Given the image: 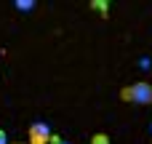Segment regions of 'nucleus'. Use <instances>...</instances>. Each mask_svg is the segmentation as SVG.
Segmentation results:
<instances>
[{"instance_id": "obj_5", "label": "nucleus", "mask_w": 152, "mask_h": 144, "mask_svg": "<svg viewBox=\"0 0 152 144\" xmlns=\"http://www.w3.org/2000/svg\"><path fill=\"white\" fill-rule=\"evenodd\" d=\"M91 144H112V142H110L107 134H94V136H91Z\"/></svg>"}, {"instance_id": "obj_10", "label": "nucleus", "mask_w": 152, "mask_h": 144, "mask_svg": "<svg viewBox=\"0 0 152 144\" xmlns=\"http://www.w3.org/2000/svg\"><path fill=\"white\" fill-rule=\"evenodd\" d=\"M150 134H152V123H150Z\"/></svg>"}, {"instance_id": "obj_6", "label": "nucleus", "mask_w": 152, "mask_h": 144, "mask_svg": "<svg viewBox=\"0 0 152 144\" xmlns=\"http://www.w3.org/2000/svg\"><path fill=\"white\" fill-rule=\"evenodd\" d=\"M139 67H142V69H152V61L147 56H142V59H139Z\"/></svg>"}, {"instance_id": "obj_2", "label": "nucleus", "mask_w": 152, "mask_h": 144, "mask_svg": "<svg viewBox=\"0 0 152 144\" xmlns=\"http://www.w3.org/2000/svg\"><path fill=\"white\" fill-rule=\"evenodd\" d=\"M51 142V126H45L43 120L29 123V144H48Z\"/></svg>"}, {"instance_id": "obj_3", "label": "nucleus", "mask_w": 152, "mask_h": 144, "mask_svg": "<svg viewBox=\"0 0 152 144\" xmlns=\"http://www.w3.org/2000/svg\"><path fill=\"white\" fill-rule=\"evenodd\" d=\"M91 8H94L102 19H107V13H110V3H107V0H91Z\"/></svg>"}, {"instance_id": "obj_4", "label": "nucleus", "mask_w": 152, "mask_h": 144, "mask_svg": "<svg viewBox=\"0 0 152 144\" xmlns=\"http://www.w3.org/2000/svg\"><path fill=\"white\" fill-rule=\"evenodd\" d=\"M13 8H19V11H24V13H29V11L35 8V0H13Z\"/></svg>"}, {"instance_id": "obj_9", "label": "nucleus", "mask_w": 152, "mask_h": 144, "mask_svg": "<svg viewBox=\"0 0 152 144\" xmlns=\"http://www.w3.org/2000/svg\"><path fill=\"white\" fill-rule=\"evenodd\" d=\"M11 144H27V142H11Z\"/></svg>"}, {"instance_id": "obj_8", "label": "nucleus", "mask_w": 152, "mask_h": 144, "mask_svg": "<svg viewBox=\"0 0 152 144\" xmlns=\"http://www.w3.org/2000/svg\"><path fill=\"white\" fill-rule=\"evenodd\" d=\"M59 144H72V142H64V139H61V142H59Z\"/></svg>"}, {"instance_id": "obj_7", "label": "nucleus", "mask_w": 152, "mask_h": 144, "mask_svg": "<svg viewBox=\"0 0 152 144\" xmlns=\"http://www.w3.org/2000/svg\"><path fill=\"white\" fill-rule=\"evenodd\" d=\"M0 144H8V134H5L3 128H0Z\"/></svg>"}, {"instance_id": "obj_1", "label": "nucleus", "mask_w": 152, "mask_h": 144, "mask_svg": "<svg viewBox=\"0 0 152 144\" xmlns=\"http://www.w3.org/2000/svg\"><path fill=\"white\" fill-rule=\"evenodd\" d=\"M120 99L123 102H131V104H152V86L150 83H134V86H126L120 91Z\"/></svg>"}]
</instances>
